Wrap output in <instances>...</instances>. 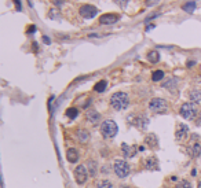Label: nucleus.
<instances>
[{"instance_id":"9d476101","label":"nucleus","mask_w":201,"mask_h":188,"mask_svg":"<svg viewBox=\"0 0 201 188\" xmlns=\"http://www.w3.org/2000/svg\"><path fill=\"white\" fill-rule=\"evenodd\" d=\"M187 133H189V127L185 125V124H179L178 127H176V130H175V137L176 140H183L185 137H187Z\"/></svg>"},{"instance_id":"ddd939ff","label":"nucleus","mask_w":201,"mask_h":188,"mask_svg":"<svg viewBox=\"0 0 201 188\" xmlns=\"http://www.w3.org/2000/svg\"><path fill=\"white\" fill-rule=\"evenodd\" d=\"M87 120L90 121L91 124H98L99 122V120H100V115H99V113H97V111H88L87 113Z\"/></svg>"},{"instance_id":"0eeeda50","label":"nucleus","mask_w":201,"mask_h":188,"mask_svg":"<svg viewBox=\"0 0 201 188\" xmlns=\"http://www.w3.org/2000/svg\"><path fill=\"white\" fill-rule=\"evenodd\" d=\"M88 173H87V168L84 165H79L77 168L75 169V180L77 184H84L87 181Z\"/></svg>"},{"instance_id":"72a5a7b5","label":"nucleus","mask_w":201,"mask_h":188,"mask_svg":"<svg viewBox=\"0 0 201 188\" xmlns=\"http://www.w3.org/2000/svg\"><path fill=\"white\" fill-rule=\"evenodd\" d=\"M153 26H154V25H149V26H147V29H146V30H150V29H153Z\"/></svg>"},{"instance_id":"1a4fd4ad","label":"nucleus","mask_w":201,"mask_h":188,"mask_svg":"<svg viewBox=\"0 0 201 188\" xmlns=\"http://www.w3.org/2000/svg\"><path fill=\"white\" fill-rule=\"evenodd\" d=\"M189 96H190V100L193 102V103L201 104V84L200 85H196L194 88H191V91H190V94H189Z\"/></svg>"},{"instance_id":"c9c22d12","label":"nucleus","mask_w":201,"mask_h":188,"mask_svg":"<svg viewBox=\"0 0 201 188\" xmlns=\"http://www.w3.org/2000/svg\"><path fill=\"white\" fill-rule=\"evenodd\" d=\"M197 188H201V181H198V185H197Z\"/></svg>"},{"instance_id":"a878e982","label":"nucleus","mask_w":201,"mask_h":188,"mask_svg":"<svg viewBox=\"0 0 201 188\" xmlns=\"http://www.w3.org/2000/svg\"><path fill=\"white\" fill-rule=\"evenodd\" d=\"M178 188H191V183L187 181V180H183V181L179 183Z\"/></svg>"},{"instance_id":"423d86ee","label":"nucleus","mask_w":201,"mask_h":188,"mask_svg":"<svg viewBox=\"0 0 201 188\" xmlns=\"http://www.w3.org/2000/svg\"><path fill=\"white\" fill-rule=\"evenodd\" d=\"M98 14V8L92 4H84L80 7V15L85 19H91Z\"/></svg>"},{"instance_id":"393cba45","label":"nucleus","mask_w":201,"mask_h":188,"mask_svg":"<svg viewBox=\"0 0 201 188\" xmlns=\"http://www.w3.org/2000/svg\"><path fill=\"white\" fill-rule=\"evenodd\" d=\"M88 170H90V175L94 176L95 173H97V162H94V161H90L88 162Z\"/></svg>"},{"instance_id":"dca6fc26","label":"nucleus","mask_w":201,"mask_h":188,"mask_svg":"<svg viewBox=\"0 0 201 188\" xmlns=\"http://www.w3.org/2000/svg\"><path fill=\"white\" fill-rule=\"evenodd\" d=\"M123 153H124V157H127V158H132L134 155H135V153H136V150L134 148H131L128 144H123Z\"/></svg>"},{"instance_id":"cd10ccee","label":"nucleus","mask_w":201,"mask_h":188,"mask_svg":"<svg viewBox=\"0 0 201 188\" xmlns=\"http://www.w3.org/2000/svg\"><path fill=\"white\" fill-rule=\"evenodd\" d=\"M160 0H145V3H146V6H149V7H152V6H156L157 3H159Z\"/></svg>"},{"instance_id":"f3484780","label":"nucleus","mask_w":201,"mask_h":188,"mask_svg":"<svg viewBox=\"0 0 201 188\" xmlns=\"http://www.w3.org/2000/svg\"><path fill=\"white\" fill-rule=\"evenodd\" d=\"M147 61L152 62V63H157V62L160 61V54L156 51V49H153V51H150L149 54H147Z\"/></svg>"},{"instance_id":"f704fd0d","label":"nucleus","mask_w":201,"mask_h":188,"mask_svg":"<svg viewBox=\"0 0 201 188\" xmlns=\"http://www.w3.org/2000/svg\"><path fill=\"white\" fill-rule=\"evenodd\" d=\"M119 188H130V187H127V185H120Z\"/></svg>"},{"instance_id":"b1692460","label":"nucleus","mask_w":201,"mask_h":188,"mask_svg":"<svg viewBox=\"0 0 201 188\" xmlns=\"http://www.w3.org/2000/svg\"><path fill=\"white\" fill-rule=\"evenodd\" d=\"M66 115H68L69 118H76L79 115V110L75 109V107H70V109L66 110Z\"/></svg>"},{"instance_id":"f03ea898","label":"nucleus","mask_w":201,"mask_h":188,"mask_svg":"<svg viewBox=\"0 0 201 188\" xmlns=\"http://www.w3.org/2000/svg\"><path fill=\"white\" fill-rule=\"evenodd\" d=\"M117 130H119L117 124L113 120H105L104 122L100 124V133L106 139H113L117 135Z\"/></svg>"},{"instance_id":"473e14b6","label":"nucleus","mask_w":201,"mask_h":188,"mask_svg":"<svg viewBox=\"0 0 201 188\" xmlns=\"http://www.w3.org/2000/svg\"><path fill=\"white\" fill-rule=\"evenodd\" d=\"M43 40H44V41L47 43V44H50V43H51V41H50V39L47 37V36H44V37H43Z\"/></svg>"},{"instance_id":"7c9ffc66","label":"nucleus","mask_w":201,"mask_h":188,"mask_svg":"<svg viewBox=\"0 0 201 188\" xmlns=\"http://www.w3.org/2000/svg\"><path fill=\"white\" fill-rule=\"evenodd\" d=\"M63 1H65V0H54V4H55V6H61Z\"/></svg>"},{"instance_id":"c756f323","label":"nucleus","mask_w":201,"mask_h":188,"mask_svg":"<svg viewBox=\"0 0 201 188\" xmlns=\"http://www.w3.org/2000/svg\"><path fill=\"white\" fill-rule=\"evenodd\" d=\"M196 124H197L198 127H201V111L198 113V115H197V120H196Z\"/></svg>"},{"instance_id":"7ed1b4c3","label":"nucleus","mask_w":201,"mask_h":188,"mask_svg":"<svg viewBox=\"0 0 201 188\" xmlns=\"http://www.w3.org/2000/svg\"><path fill=\"white\" fill-rule=\"evenodd\" d=\"M181 115L185 120H194L196 115H197V106L193 102H187V103H183L179 110Z\"/></svg>"},{"instance_id":"2eb2a0df","label":"nucleus","mask_w":201,"mask_h":188,"mask_svg":"<svg viewBox=\"0 0 201 188\" xmlns=\"http://www.w3.org/2000/svg\"><path fill=\"white\" fill-rule=\"evenodd\" d=\"M145 165L147 169H159V162H157V159L154 158V157H150V158H147L145 161Z\"/></svg>"},{"instance_id":"20e7f679","label":"nucleus","mask_w":201,"mask_h":188,"mask_svg":"<svg viewBox=\"0 0 201 188\" xmlns=\"http://www.w3.org/2000/svg\"><path fill=\"white\" fill-rule=\"evenodd\" d=\"M149 109L156 114H164L168 110V103L161 97H153L149 103Z\"/></svg>"},{"instance_id":"f257e3e1","label":"nucleus","mask_w":201,"mask_h":188,"mask_svg":"<svg viewBox=\"0 0 201 188\" xmlns=\"http://www.w3.org/2000/svg\"><path fill=\"white\" fill-rule=\"evenodd\" d=\"M130 104V97L125 92H116V94L112 95L110 97V106L113 107L114 110H124L127 109Z\"/></svg>"},{"instance_id":"9b49d317","label":"nucleus","mask_w":201,"mask_h":188,"mask_svg":"<svg viewBox=\"0 0 201 188\" xmlns=\"http://www.w3.org/2000/svg\"><path fill=\"white\" fill-rule=\"evenodd\" d=\"M189 153H190V155L193 157V158L200 157V154H201V144L198 142H193V143H191V146L189 147Z\"/></svg>"},{"instance_id":"bb28decb","label":"nucleus","mask_w":201,"mask_h":188,"mask_svg":"<svg viewBox=\"0 0 201 188\" xmlns=\"http://www.w3.org/2000/svg\"><path fill=\"white\" fill-rule=\"evenodd\" d=\"M113 1H114V3L117 4V6L123 7V8H124V7L127 6V3H128V0H113Z\"/></svg>"},{"instance_id":"4468645a","label":"nucleus","mask_w":201,"mask_h":188,"mask_svg":"<svg viewBox=\"0 0 201 188\" xmlns=\"http://www.w3.org/2000/svg\"><path fill=\"white\" fill-rule=\"evenodd\" d=\"M134 125L138 127L139 129H145V128L147 127V118L146 117H136L135 120H134Z\"/></svg>"},{"instance_id":"2f4dec72","label":"nucleus","mask_w":201,"mask_h":188,"mask_svg":"<svg viewBox=\"0 0 201 188\" xmlns=\"http://www.w3.org/2000/svg\"><path fill=\"white\" fill-rule=\"evenodd\" d=\"M14 3L17 4V8H18V10H21V3H20V0H14Z\"/></svg>"},{"instance_id":"412c9836","label":"nucleus","mask_w":201,"mask_h":188,"mask_svg":"<svg viewBox=\"0 0 201 188\" xmlns=\"http://www.w3.org/2000/svg\"><path fill=\"white\" fill-rule=\"evenodd\" d=\"M95 188H113V184L109 180H100V181L97 183V187Z\"/></svg>"},{"instance_id":"6ab92c4d","label":"nucleus","mask_w":201,"mask_h":188,"mask_svg":"<svg viewBox=\"0 0 201 188\" xmlns=\"http://www.w3.org/2000/svg\"><path fill=\"white\" fill-rule=\"evenodd\" d=\"M146 144H149L150 147H156L157 144H159V142H157V137L154 136L153 133L147 135V137H146Z\"/></svg>"},{"instance_id":"f8f14e48","label":"nucleus","mask_w":201,"mask_h":188,"mask_svg":"<svg viewBox=\"0 0 201 188\" xmlns=\"http://www.w3.org/2000/svg\"><path fill=\"white\" fill-rule=\"evenodd\" d=\"M66 159L70 163H76L79 161V151L76 148H69L66 151Z\"/></svg>"},{"instance_id":"c85d7f7f","label":"nucleus","mask_w":201,"mask_h":188,"mask_svg":"<svg viewBox=\"0 0 201 188\" xmlns=\"http://www.w3.org/2000/svg\"><path fill=\"white\" fill-rule=\"evenodd\" d=\"M36 32V26L35 25H32V26H29V29H28V34H30V33H35Z\"/></svg>"},{"instance_id":"a211bd4d","label":"nucleus","mask_w":201,"mask_h":188,"mask_svg":"<svg viewBox=\"0 0 201 188\" xmlns=\"http://www.w3.org/2000/svg\"><path fill=\"white\" fill-rule=\"evenodd\" d=\"M106 87H107L106 80H100L99 82H97V84H95L94 91H95V92H104L105 89H106Z\"/></svg>"},{"instance_id":"5701e85b","label":"nucleus","mask_w":201,"mask_h":188,"mask_svg":"<svg viewBox=\"0 0 201 188\" xmlns=\"http://www.w3.org/2000/svg\"><path fill=\"white\" fill-rule=\"evenodd\" d=\"M77 137H79V140L80 142H87L88 140V137H90V135H88V132L87 130H79L77 132Z\"/></svg>"},{"instance_id":"4be33fe9","label":"nucleus","mask_w":201,"mask_h":188,"mask_svg":"<svg viewBox=\"0 0 201 188\" xmlns=\"http://www.w3.org/2000/svg\"><path fill=\"white\" fill-rule=\"evenodd\" d=\"M162 78H164V71H162V70H156L152 74L153 81H160V80H162Z\"/></svg>"},{"instance_id":"6e6552de","label":"nucleus","mask_w":201,"mask_h":188,"mask_svg":"<svg viewBox=\"0 0 201 188\" xmlns=\"http://www.w3.org/2000/svg\"><path fill=\"white\" fill-rule=\"evenodd\" d=\"M119 19H120V15H119V14L107 13V14L100 15L99 23H100V25H113V23H116Z\"/></svg>"},{"instance_id":"39448f33","label":"nucleus","mask_w":201,"mask_h":188,"mask_svg":"<svg viewBox=\"0 0 201 188\" xmlns=\"http://www.w3.org/2000/svg\"><path fill=\"white\" fill-rule=\"evenodd\" d=\"M114 173L117 175V177L120 178H124L127 176L130 175V165L124 161V159H117L116 162H114Z\"/></svg>"},{"instance_id":"aec40b11","label":"nucleus","mask_w":201,"mask_h":188,"mask_svg":"<svg viewBox=\"0 0 201 188\" xmlns=\"http://www.w3.org/2000/svg\"><path fill=\"white\" fill-rule=\"evenodd\" d=\"M182 8H183V11H186V13H193V11L196 10V3H194V1L185 3L183 6H182Z\"/></svg>"}]
</instances>
